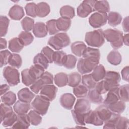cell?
Wrapping results in <instances>:
<instances>
[{"label":"cell","mask_w":129,"mask_h":129,"mask_svg":"<svg viewBox=\"0 0 129 129\" xmlns=\"http://www.w3.org/2000/svg\"><path fill=\"white\" fill-rule=\"evenodd\" d=\"M104 32V38L110 43L111 46L114 49H117L123 45V33L116 29H108Z\"/></svg>","instance_id":"obj_1"},{"label":"cell","mask_w":129,"mask_h":129,"mask_svg":"<svg viewBox=\"0 0 129 129\" xmlns=\"http://www.w3.org/2000/svg\"><path fill=\"white\" fill-rule=\"evenodd\" d=\"M85 40L86 43L93 47H100L105 42L103 31L102 29H97L86 33Z\"/></svg>","instance_id":"obj_2"},{"label":"cell","mask_w":129,"mask_h":129,"mask_svg":"<svg viewBox=\"0 0 129 129\" xmlns=\"http://www.w3.org/2000/svg\"><path fill=\"white\" fill-rule=\"evenodd\" d=\"M71 40L69 35L64 32L58 33L49 38L48 44L56 50H59L67 47L70 43Z\"/></svg>","instance_id":"obj_3"},{"label":"cell","mask_w":129,"mask_h":129,"mask_svg":"<svg viewBox=\"0 0 129 129\" xmlns=\"http://www.w3.org/2000/svg\"><path fill=\"white\" fill-rule=\"evenodd\" d=\"M99 60L91 58H80L78 61L77 66L78 72L82 75L87 74L93 71L98 65Z\"/></svg>","instance_id":"obj_4"},{"label":"cell","mask_w":129,"mask_h":129,"mask_svg":"<svg viewBox=\"0 0 129 129\" xmlns=\"http://www.w3.org/2000/svg\"><path fill=\"white\" fill-rule=\"evenodd\" d=\"M50 105V101L42 95H37L31 103V107L34 110L41 115H45Z\"/></svg>","instance_id":"obj_5"},{"label":"cell","mask_w":129,"mask_h":129,"mask_svg":"<svg viewBox=\"0 0 129 129\" xmlns=\"http://www.w3.org/2000/svg\"><path fill=\"white\" fill-rule=\"evenodd\" d=\"M3 75L10 86L17 85L20 82V73L18 70L11 66H7L3 70Z\"/></svg>","instance_id":"obj_6"},{"label":"cell","mask_w":129,"mask_h":129,"mask_svg":"<svg viewBox=\"0 0 129 129\" xmlns=\"http://www.w3.org/2000/svg\"><path fill=\"white\" fill-rule=\"evenodd\" d=\"M96 1L85 0L81 3L77 9V15L81 18H86L92 12L95 11L94 6Z\"/></svg>","instance_id":"obj_7"},{"label":"cell","mask_w":129,"mask_h":129,"mask_svg":"<svg viewBox=\"0 0 129 129\" xmlns=\"http://www.w3.org/2000/svg\"><path fill=\"white\" fill-rule=\"evenodd\" d=\"M107 21V13L98 12L92 14L89 18V23L94 28H99L102 27L106 24Z\"/></svg>","instance_id":"obj_8"},{"label":"cell","mask_w":129,"mask_h":129,"mask_svg":"<svg viewBox=\"0 0 129 129\" xmlns=\"http://www.w3.org/2000/svg\"><path fill=\"white\" fill-rule=\"evenodd\" d=\"M84 121L85 123L91 124L95 126H100L103 124V121L100 118L97 112L92 110L85 113Z\"/></svg>","instance_id":"obj_9"},{"label":"cell","mask_w":129,"mask_h":129,"mask_svg":"<svg viewBox=\"0 0 129 129\" xmlns=\"http://www.w3.org/2000/svg\"><path fill=\"white\" fill-rule=\"evenodd\" d=\"M57 88L52 85H44L40 91V95L47 98L50 101L53 100L57 92Z\"/></svg>","instance_id":"obj_10"},{"label":"cell","mask_w":129,"mask_h":129,"mask_svg":"<svg viewBox=\"0 0 129 129\" xmlns=\"http://www.w3.org/2000/svg\"><path fill=\"white\" fill-rule=\"evenodd\" d=\"M95 110L97 112L99 117L103 122L109 120L113 113V112L109 109L108 106L104 104L98 106Z\"/></svg>","instance_id":"obj_11"},{"label":"cell","mask_w":129,"mask_h":129,"mask_svg":"<svg viewBox=\"0 0 129 129\" xmlns=\"http://www.w3.org/2000/svg\"><path fill=\"white\" fill-rule=\"evenodd\" d=\"M74 109L82 113H86L91 110L90 101L85 98H81L77 99L74 106Z\"/></svg>","instance_id":"obj_12"},{"label":"cell","mask_w":129,"mask_h":129,"mask_svg":"<svg viewBox=\"0 0 129 129\" xmlns=\"http://www.w3.org/2000/svg\"><path fill=\"white\" fill-rule=\"evenodd\" d=\"M28 114L17 115V119L12 126L14 128H28L30 125Z\"/></svg>","instance_id":"obj_13"},{"label":"cell","mask_w":129,"mask_h":129,"mask_svg":"<svg viewBox=\"0 0 129 129\" xmlns=\"http://www.w3.org/2000/svg\"><path fill=\"white\" fill-rule=\"evenodd\" d=\"M8 15L12 20L18 21L24 16L25 13L22 7L18 5H15L10 8Z\"/></svg>","instance_id":"obj_14"},{"label":"cell","mask_w":129,"mask_h":129,"mask_svg":"<svg viewBox=\"0 0 129 129\" xmlns=\"http://www.w3.org/2000/svg\"><path fill=\"white\" fill-rule=\"evenodd\" d=\"M75 100V97L72 94L65 93L61 96L60 98V103L65 109L70 110L72 108Z\"/></svg>","instance_id":"obj_15"},{"label":"cell","mask_w":129,"mask_h":129,"mask_svg":"<svg viewBox=\"0 0 129 129\" xmlns=\"http://www.w3.org/2000/svg\"><path fill=\"white\" fill-rule=\"evenodd\" d=\"M32 31L34 36L37 38L44 37L48 33L46 24L40 22H36L34 24Z\"/></svg>","instance_id":"obj_16"},{"label":"cell","mask_w":129,"mask_h":129,"mask_svg":"<svg viewBox=\"0 0 129 129\" xmlns=\"http://www.w3.org/2000/svg\"><path fill=\"white\" fill-rule=\"evenodd\" d=\"M13 109L17 115L26 114L30 110L31 105L30 103H26L18 100L14 105Z\"/></svg>","instance_id":"obj_17"},{"label":"cell","mask_w":129,"mask_h":129,"mask_svg":"<svg viewBox=\"0 0 129 129\" xmlns=\"http://www.w3.org/2000/svg\"><path fill=\"white\" fill-rule=\"evenodd\" d=\"M17 95L19 100L26 103H30L35 97V94L28 88H24L19 90Z\"/></svg>","instance_id":"obj_18"},{"label":"cell","mask_w":129,"mask_h":129,"mask_svg":"<svg viewBox=\"0 0 129 129\" xmlns=\"http://www.w3.org/2000/svg\"><path fill=\"white\" fill-rule=\"evenodd\" d=\"M87 48L86 44L82 41H76L72 43L71 49L72 52L77 56L81 57Z\"/></svg>","instance_id":"obj_19"},{"label":"cell","mask_w":129,"mask_h":129,"mask_svg":"<svg viewBox=\"0 0 129 129\" xmlns=\"http://www.w3.org/2000/svg\"><path fill=\"white\" fill-rule=\"evenodd\" d=\"M37 16L40 18L47 16L50 11L49 5L45 2H40L36 4Z\"/></svg>","instance_id":"obj_20"},{"label":"cell","mask_w":129,"mask_h":129,"mask_svg":"<svg viewBox=\"0 0 129 129\" xmlns=\"http://www.w3.org/2000/svg\"><path fill=\"white\" fill-rule=\"evenodd\" d=\"M118 88H115L108 92L106 97L103 102V104L106 105L112 104L119 100L118 94Z\"/></svg>","instance_id":"obj_21"},{"label":"cell","mask_w":129,"mask_h":129,"mask_svg":"<svg viewBox=\"0 0 129 129\" xmlns=\"http://www.w3.org/2000/svg\"><path fill=\"white\" fill-rule=\"evenodd\" d=\"M108 24L111 27H115L121 23V15L116 12H110L107 15Z\"/></svg>","instance_id":"obj_22"},{"label":"cell","mask_w":129,"mask_h":129,"mask_svg":"<svg viewBox=\"0 0 129 129\" xmlns=\"http://www.w3.org/2000/svg\"><path fill=\"white\" fill-rule=\"evenodd\" d=\"M107 61L112 65L117 66L119 64L122 60L120 53L116 50L111 51L107 56Z\"/></svg>","instance_id":"obj_23"},{"label":"cell","mask_w":129,"mask_h":129,"mask_svg":"<svg viewBox=\"0 0 129 129\" xmlns=\"http://www.w3.org/2000/svg\"><path fill=\"white\" fill-rule=\"evenodd\" d=\"M106 74L104 67L102 64H98L93 70L91 75L96 82H99L104 79Z\"/></svg>","instance_id":"obj_24"},{"label":"cell","mask_w":129,"mask_h":129,"mask_svg":"<svg viewBox=\"0 0 129 129\" xmlns=\"http://www.w3.org/2000/svg\"><path fill=\"white\" fill-rule=\"evenodd\" d=\"M24 46L18 37L13 38L9 41L8 48L13 52H20L23 49Z\"/></svg>","instance_id":"obj_25"},{"label":"cell","mask_w":129,"mask_h":129,"mask_svg":"<svg viewBox=\"0 0 129 129\" xmlns=\"http://www.w3.org/2000/svg\"><path fill=\"white\" fill-rule=\"evenodd\" d=\"M87 96L88 99L90 101V102L94 104H101L103 101V99L101 95L98 93L95 88L89 90Z\"/></svg>","instance_id":"obj_26"},{"label":"cell","mask_w":129,"mask_h":129,"mask_svg":"<svg viewBox=\"0 0 129 129\" xmlns=\"http://www.w3.org/2000/svg\"><path fill=\"white\" fill-rule=\"evenodd\" d=\"M59 12L61 17L67 19L71 20L73 18L75 15L74 8L69 5L62 6L60 8Z\"/></svg>","instance_id":"obj_27"},{"label":"cell","mask_w":129,"mask_h":129,"mask_svg":"<svg viewBox=\"0 0 129 129\" xmlns=\"http://www.w3.org/2000/svg\"><path fill=\"white\" fill-rule=\"evenodd\" d=\"M22 83L26 86H30L36 80L31 75L29 69L23 70L21 72Z\"/></svg>","instance_id":"obj_28"},{"label":"cell","mask_w":129,"mask_h":129,"mask_svg":"<svg viewBox=\"0 0 129 129\" xmlns=\"http://www.w3.org/2000/svg\"><path fill=\"white\" fill-rule=\"evenodd\" d=\"M82 80L81 74L77 72H73L68 75V85L71 87H75L79 85Z\"/></svg>","instance_id":"obj_29"},{"label":"cell","mask_w":129,"mask_h":129,"mask_svg":"<svg viewBox=\"0 0 129 129\" xmlns=\"http://www.w3.org/2000/svg\"><path fill=\"white\" fill-rule=\"evenodd\" d=\"M82 84L85 86L89 90L95 88L97 82L94 79L91 74H85L82 77Z\"/></svg>","instance_id":"obj_30"},{"label":"cell","mask_w":129,"mask_h":129,"mask_svg":"<svg viewBox=\"0 0 129 129\" xmlns=\"http://www.w3.org/2000/svg\"><path fill=\"white\" fill-rule=\"evenodd\" d=\"M82 56L83 58H91L100 60V50L97 48L87 47L83 54Z\"/></svg>","instance_id":"obj_31"},{"label":"cell","mask_w":129,"mask_h":129,"mask_svg":"<svg viewBox=\"0 0 129 129\" xmlns=\"http://www.w3.org/2000/svg\"><path fill=\"white\" fill-rule=\"evenodd\" d=\"M108 107L112 112L117 114H120L124 111L126 108V104L125 102L121 100H119L117 102L108 105Z\"/></svg>","instance_id":"obj_32"},{"label":"cell","mask_w":129,"mask_h":129,"mask_svg":"<svg viewBox=\"0 0 129 129\" xmlns=\"http://www.w3.org/2000/svg\"><path fill=\"white\" fill-rule=\"evenodd\" d=\"M54 81L55 84L58 87H64L68 84V75L63 72L58 73L55 75Z\"/></svg>","instance_id":"obj_33"},{"label":"cell","mask_w":129,"mask_h":129,"mask_svg":"<svg viewBox=\"0 0 129 129\" xmlns=\"http://www.w3.org/2000/svg\"><path fill=\"white\" fill-rule=\"evenodd\" d=\"M18 38L24 46L30 45L33 41L34 37L32 33L28 31H22L18 35Z\"/></svg>","instance_id":"obj_34"},{"label":"cell","mask_w":129,"mask_h":129,"mask_svg":"<svg viewBox=\"0 0 129 129\" xmlns=\"http://www.w3.org/2000/svg\"><path fill=\"white\" fill-rule=\"evenodd\" d=\"M56 23L59 31L66 32L71 26V20L60 17L56 20Z\"/></svg>","instance_id":"obj_35"},{"label":"cell","mask_w":129,"mask_h":129,"mask_svg":"<svg viewBox=\"0 0 129 129\" xmlns=\"http://www.w3.org/2000/svg\"><path fill=\"white\" fill-rule=\"evenodd\" d=\"M33 63L34 64L41 66L44 69H47L48 68L49 63L46 58L41 53H38L34 56Z\"/></svg>","instance_id":"obj_36"},{"label":"cell","mask_w":129,"mask_h":129,"mask_svg":"<svg viewBox=\"0 0 129 129\" xmlns=\"http://www.w3.org/2000/svg\"><path fill=\"white\" fill-rule=\"evenodd\" d=\"M66 53L62 50H57L54 51L53 56V62L59 66H63L66 58Z\"/></svg>","instance_id":"obj_37"},{"label":"cell","mask_w":129,"mask_h":129,"mask_svg":"<svg viewBox=\"0 0 129 129\" xmlns=\"http://www.w3.org/2000/svg\"><path fill=\"white\" fill-rule=\"evenodd\" d=\"M16 95L12 91H8L1 96L2 102L4 104L10 106L16 102Z\"/></svg>","instance_id":"obj_38"},{"label":"cell","mask_w":129,"mask_h":129,"mask_svg":"<svg viewBox=\"0 0 129 129\" xmlns=\"http://www.w3.org/2000/svg\"><path fill=\"white\" fill-rule=\"evenodd\" d=\"M94 10L98 12L107 13L110 10L109 3L107 1H96Z\"/></svg>","instance_id":"obj_39"},{"label":"cell","mask_w":129,"mask_h":129,"mask_svg":"<svg viewBox=\"0 0 129 129\" xmlns=\"http://www.w3.org/2000/svg\"><path fill=\"white\" fill-rule=\"evenodd\" d=\"M9 23L10 20L7 17L2 15L0 16V36L1 37L7 34Z\"/></svg>","instance_id":"obj_40"},{"label":"cell","mask_w":129,"mask_h":129,"mask_svg":"<svg viewBox=\"0 0 129 129\" xmlns=\"http://www.w3.org/2000/svg\"><path fill=\"white\" fill-rule=\"evenodd\" d=\"M8 63L12 67L19 69L22 64V57L18 54L12 53L10 57Z\"/></svg>","instance_id":"obj_41"},{"label":"cell","mask_w":129,"mask_h":129,"mask_svg":"<svg viewBox=\"0 0 129 129\" xmlns=\"http://www.w3.org/2000/svg\"><path fill=\"white\" fill-rule=\"evenodd\" d=\"M30 123L34 125L37 126L41 123L42 121V117L41 115L35 110H31L28 114Z\"/></svg>","instance_id":"obj_42"},{"label":"cell","mask_w":129,"mask_h":129,"mask_svg":"<svg viewBox=\"0 0 129 129\" xmlns=\"http://www.w3.org/2000/svg\"><path fill=\"white\" fill-rule=\"evenodd\" d=\"M128 84L123 85L118 87V94L119 100L124 102L128 101Z\"/></svg>","instance_id":"obj_43"},{"label":"cell","mask_w":129,"mask_h":129,"mask_svg":"<svg viewBox=\"0 0 129 129\" xmlns=\"http://www.w3.org/2000/svg\"><path fill=\"white\" fill-rule=\"evenodd\" d=\"M29 69L30 73L36 80H38L41 78L44 73L45 70L41 66L36 64L31 66Z\"/></svg>","instance_id":"obj_44"},{"label":"cell","mask_w":129,"mask_h":129,"mask_svg":"<svg viewBox=\"0 0 129 129\" xmlns=\"http://www.w3.org/2000/svg\"><path fill=\"white\" fill-rule=\"evenodd\" d=\"M71 114L75 123L80 126H85L86 123L84 121L85 113L77 111L75 109L71 110Z\"/></svg>","instance_id":"obj_45"},{"label":"cell","mask_w":129,"mask_h":129,"mask_svg":"<svg viewBox=\"0 0 129 129\" xmlns=\"http://www.w3.org/2000/svg\"><path fill=\"white\" fill-rule=\"evenodd\" d=\"M88 89L83 85H79L73 89L74 94L78 98H83L87 95Z\"/></svg>","instance_id":"obj_46"},{"label":"cell","mask_w":129,"mask_h":129,"mask_svg":"<svg viewBox=\"0 0 129 129\" xmlns=\"http://www.w3.org/2000/svg\"><path fill=\"white\" fill-rule=\"evenodd\" d=\"M17 119V114L13 112L8 116H7L1 122L3 126L5 127L12 126L16 122Z\"/></svg>","instance_id":"obj_47"},{"label":"cell","mask_w":129,"mask_h":129,"mask_svg":"<svg viewBox=\"0 0 129 129\" xmlns=\"http://www.w3.org/2000/svg\"><path fill=\"white\" fill-rule=\"evenodd\" d=\"M21 26L22 29L25 31H28L33 30L34 25V21L33 19L26 17L21 21Z\"/></svg>","instance_id":"obj_48"},{"label":"cell","mask_w":129,"mask_h":129,"mask_svg":"<svg viewBox=\"0 0 129 129\" xmlns=\"http://www.w3.org/2000/svg\"><path fill=\"white\" fill-rule=\"evenodd\" d=\"M104 79V80H109L117 83H119L121 80L120 75L118 72L111 71L106 72L105 76Z\"/></svg>","instance_id":"obj_49"},{"label":"cell","mask_w":129,"mask_h":129,"mask_svg":"<svg viewBox=\"0 0 129 129\" xmlns=\"http://www.w3.org/2000/svg\"><path fill=\"white\" fill-rule=\"evenodd\" d=\"M56 20L55 19H51L48 20L46 23V26L47 31L49 35H53L58 33L59 30L57 29Z\"/></svg>","instance_id":"obj_50"},{"label":"cell","mask_w":129,"mask_h":129,"mask_svg":"<svg viewBox=\"0 0 129 129\" xmlns=\"http://www.w3.org/2000/svg\"><path fill=\"white\" fill-rule=\"evenodd\" d=\"M12 107L6 104H1V122L9 115L13 112Z\"/></svg>","instance_id":"obj_51"},{"label":"cell","mask_w":129,"mask_h":129,"mask_svg":"<svg viewBox=\"0 0 129 129\" xmlns=\"http://www.w3.org/2000/svg\"><path fill=\"white\" fill-rule=\"evenodd\" d=\"M25 9L28 16L32 18L37 17L36 4L35 3L33 2L27 3L25 7Z\"/></svg>","instance_id":"obj_52"},{"label":"cell","mask_w":129,"mask_h":129,"mask_svg":"<svg viewBox=\"0 0 129 129\" xmlns=\"http://www.w3.org/2000/svg\"><path fill=\"white\" fill-rule=\"evenodd\" d=\"M120 116L119 114L113 112L111 118L104 122L103 128H115V123Z\"/></svg>","instance_id":"obj_53"},{"label":"cell","mask_w":129,"mask_h":129,"mask_svg":"<svg viewBox=\"0 0 129 129\" xmlns=\"http://www.w3.org/2000/svg\"><path fill=\"white\" fill-rule=\"evenodd\" d=\"M41 53H42L46 58L49 63H52L53 62V56L54 51L51 48L47 46H46L42 49Z\"/></svg>","instance_id":"obj_54"},{"label":"cell","mask_w":129,"mask_h":129,"mask_svg":"<svg viewBox=\"0 0 129 129\" xmlns=\"http://www.w3.org/2000/svg\"><path fill=\"white\" fill-rule=\"evenodd\" d=\"M77 61V58L75 56L72 54H68L67 55V58L63 66L68 69H74L76 66Z\"/></svg>","instance_id":"obj_55"},{"label":"cell","mask_w":129,"mask_h":129,"mask_svg":"<svg viewBox=\"0 0 129 129\" xmlns=\"http://www.w3.org/2000/svg\"><path fill=\"white\" fill-rule=\"evenodd\" d=\"M1 54V67L7 65L9 63V60L12 53L8 50H4L0 52Z\"/></svg>","instance_id":"obj_56"},{"label":"cell","mask_w":129,"mask_h":129,"mask_svg":"<svg viewBox=\"0 0 129 129\" xmlns=\"http://www.w3.org/2000/svg\"><path fill=\"white\" fill-rule=\"evenodd\" d=\"M43 82L44 85H52L53 83V76L52 74L47 71L44 72L40 78Z\"/></svg>","instance_id":"obj_57"},{"label":"cell","mask_w":129,"mask_h":129,"mask_svg":"<svg viewBox=\"0 0 129 129\" xmlns=\"http://www.w3.org/2000/svg\"><path fill=\"white\" fill-rule=\"evenodd\" d=\"M128 119L127 118L120 116L115 123V128H127L128 127Z\"/></svg>","instance_id":"obj_58"},{"label":"cell","mask_w":129,"mask_h":129,"mask_svg":"<svg viewBox=\"0 0 129 129\" xmlns=\"http://www.w3.org/2000/svg\"><path fill=\"white\" fill-rule=\"evenodd\" d=\"M43 86L44 84L42 81L40 79H39L36 80L34 83L30 86V89L35 94H38L39 91H40Z\"/></svg>","instance_id":"obj_59"},{"label":"cell","mask_w":129,"mask_h":129,"mask_svg":"<svg viewBox=\"0 0 129 129\" xmlns=\"http://www.w3.org/2000/svg\"><path fill=\"white\" fill-rule=\"evenodd\" d=\"M122 78L123 80L128 82V74H129V67L126 66L124 67L121 72Z\"/></svg>","instance_id":"obj_60"},{"label":"cell","mask_w":129,"mask_h":129,"mask_svg":"<svg viewBox=\"0 0 129 129\" xmlns=\"http://www.w3.org/2000/svg\"><path fill=\"white\" fill-rule=\"evenodd\" d=\"M122 28L123 31L125 32H128V17L127 16L124 18L122 22Z\"/></svg>","instance_id":"obj_61"},{"label":"cell","mask_w":129,"mask_h":129,"mask_svg":"<svg viewBox=\"0 0 129 129\" xmlns=\"http://www.w3.org/2000/svg\"><path fill=\"white\" fill-rule=\"evenodd\" d=\"M10 89V86L7 84H2L1 86V95L2 96L7 92Z\"/></svg>","instance_id":"obj_62"},{"label":"cell","mask_w":129,"mask_h":129,"mask_svg":"<svg viewBox=\"0 0 129 129\" xmlns=\"http://www.w3.org/2000/svg\"><path fill=\"white\" fill-rule=\"evenodd\" d=\"M0 44H1V48L0 49H4L7 48V41L6 40V39L5 38H1L0 39Z\"/></svg>","instance_id":"obj_63"},{"label":"cell","mask_w":129,"mask_h":129,"mask_svg":"<svg viewBox=\"0 0 129 129\" xmlns=\"http://www.w3.org/2000/svg\"><path fill=\"white\" fill-rule=\"evenodd\" d=\"M123 43L126 46H128V34L126 33L123 36Z\"/></svg>","instance_id":"obj_64"}]
</instances>
